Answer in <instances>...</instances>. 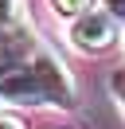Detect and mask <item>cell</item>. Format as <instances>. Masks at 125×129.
<instances>
[{"instance_id":"3957f363","label":"cell","mask_w":125,"mask_h":129,"mask_svg":"<svg viewBox=\"0 0 125 129\" xmlns=\"http://www.w3.org/2000/svg\"><path fill=\"white\" fill-rule=\"evenodd\" d=\"M23 16V0H0V27H16Z\"/></svg>"},{"instance_id":"5b68a950","label":"cell","mask_w":125,"mask_h":129,"mask_svg":"<svg viewBox=\"0 0 125 129\" xmlns=\"http://www.w3.org/2000/svg\"><path fill=\"white\" fill-rule=\"evenodd\" d=\"M109 86H113V94L121 98V106H125V71H113V78H109Z\"/></svg>"},{"instance_id":"8992f818","label":"cell","mask_w":125,"mask_h":129,"mask_svg":"<svg viewBox=\"0 0 125 129\" xmlns=\"http://www.w3.org/2000/svg\"><path fill=\"white\" fill-rule=\"evenodd\" d=\"M102 4H106V12L113 20H125V0H102Z\"/></svg>"},{"instance_id":"7a4b0ae2","label":"cell","mask_w":125,"mask_h":129,"mask_svg":"<svg viewBox=\"0 0 125 129\" xmlns=\"http://www.w3.org/2000/svg\"><path fill=\"white\" fill-rule=\"evenodd\" d=\"M113 39H117V27H113V16L106 8H90L82 16H74V24H70V43L86 55L106 51Z\"/></svg>"},{"instance_id":"52a82bcc","label":"cell","mask_w":125,"mask_h":129,"mask_svg":"<svg viewBox=\"0 0 125 129\" xmlns=\"http://www.w3.org/2000/svg\"><path fill=\"white\" fill-rule=\"evenodd\" d=\"M0 129H23V121L16 113H0Z\"/></svg>"},{"instance_id":"6da1fadb","label":"cell","mask_w":125,"mask_h":129,"mask_svg":"<svg viewBox=\"0 0 125 129\" xmlns=\"http://www.w3.org/2000/svg\"><path fill=\"white\" fill-rule=\"evenodd\" d=\"M0 98L16 106H74V82L51 51H35L20 71L0 78Z\"/></svg>"},{"instance_id":"277c9868","label":"cell","mask_w":125,"mask_h":129,"mask_svg":"<svg viewBox=\"0 0 125 129\" xmlns=\"http://www.w3.org/2000/svg\"><path fill=\"white\" fill-rule=\"evenodd\" d=\"M55 4V12H59V16H82V12H90V0H51Z\"/></svg>"}]
</instances>
